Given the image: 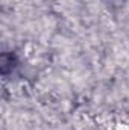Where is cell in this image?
I'll return each instance as SVG.
<instances>
[{
    "instance_id": "obj_1",
    "label": "cell",
    "mask_w": 129,
    "mask_h": 130,
    "mask_svg": "<svg viewBox=\"0 0 129 130\" xmlns=\"http://www.w3.org/2000/svg\"><path fill=\"white\" fill-rule=\"evenodd\" d=\"M15 64H17V58H15V55H12V53H3V55H2V59H0L2 74L6 76L9 71H12V70L15 68Z\"/></svg>"
}]
</instances>
